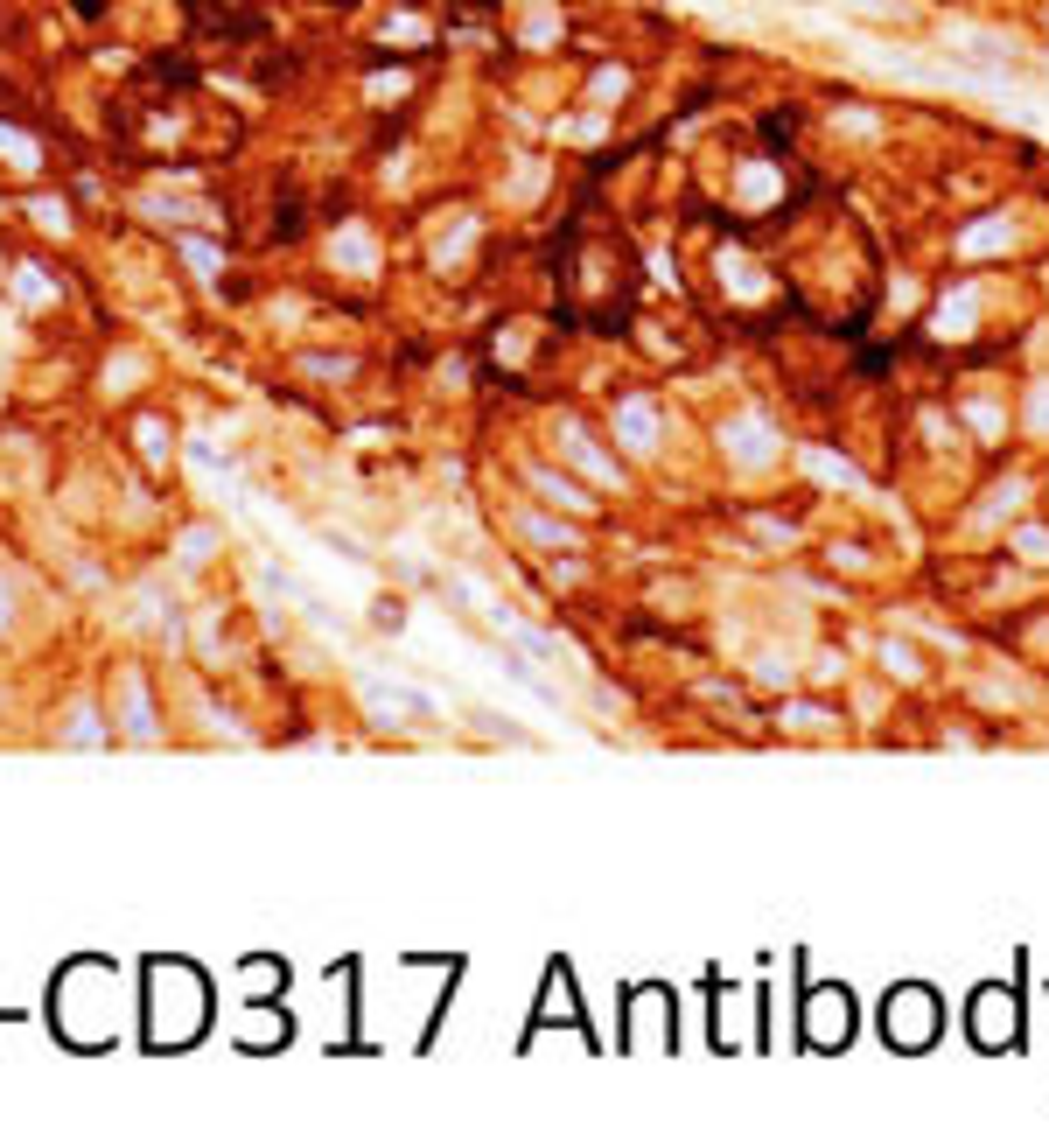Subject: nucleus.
I'll return each mask as SVG.
<instances>
[{"instance_id": "nucleus-1", "label": "nucleus", "mask_w": 1049, "mask_h": 1148, "mask_svg": "<svg viewBox=\"0 0 1049 1148\" xmlns=\"http://www.w3.org/2000/svg\"><path fill=\"white\" fill-rule=\"evenodd\" d=\"M203 1023H210V981L190 959H155L148 966V1036L183 1051L203 1036Z\"/></svg>"}, {"instance_id": "nucleus-2", "label": "nucleus", "mask_w": 1049, "mask_h": 1148, "mask_svg": "<svg viewBox=\"0 0 1049 1148\" xmlns=\"http://www.w3.org/2000/svg\"><path fill=\"white\" fill-rule=\"evenodd\" d=\"M889 1030H895V1001H889ZM902 1036H910V1043L931 1036V1001H924V988H902Z\"/></svg>"}, {"instance_id": "nucleus-3", "label": "nucleus", "mask_w": 1049, "mask_h": 1148, "mask_svg": "<svg viewBox=\"0 0 1049 1148\" xmlns=\"http://www.w3.org/2000/svg\"><path fill=\"white\" fill-rule=\"evenodd\" d=\"M0 155L14 161V168H36V141H29V133H14V126H0Z\"/></svg>"}]
</instances>
